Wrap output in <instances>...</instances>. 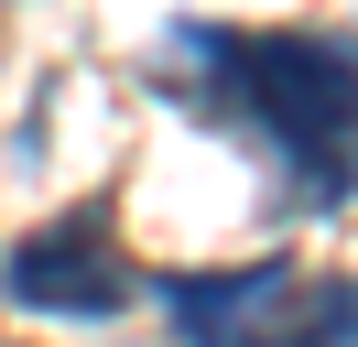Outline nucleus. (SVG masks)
<instances>
[{
  "label": "nucleus",
  "instance_id": "obj_3",
  "mask_svg": "<svg viewBox=\"0 0 358 347\" xmlns=\"http://www.w3.org/2000/svg\"><path fill=\"white\" fill-rule=\"evenodd\" d=\"M0 293L22 304V315H120V304L141 293V271H131V250H120L109 195H76L66 217L22 228L11 260H0Z\"/></svg>",
  "mask_w": 358,
  "mask_h": 347
},
{
  "label": "nucleus",
  "instance_id": "obj_1",
  "mask_svg": "<svg viewBox=\"0 0 358 347\" xmlns=\"http://www.w3.org/2000/svg\"><path fill=\"white\" fill-rule=\"evenodd\" d=\"M163 55L196 76L206 120H239L271 152L293 206H348L358 195V43L185 22V33H163Z\"/></svg>",
  "mask_w": 358,
  "mask_h": 347
},
{
  "label": "nucleus",
  "instance_id": "obj_2",
  "mask_svg": "<svg viewBox=\"0 0 358 347\" xmlns=\"http://www.w3.org/2000/svg\"><path fill=\"white\" fill-rule=\"evenodd\" d=\"M163 315L185 347H358V271H304V260L163 271Z\"/></svg>",
  "mask_w": 358,
  "mask_h": 347
}]
</instances>
